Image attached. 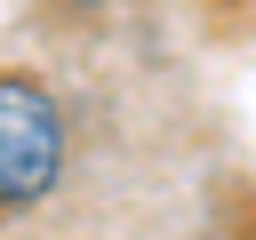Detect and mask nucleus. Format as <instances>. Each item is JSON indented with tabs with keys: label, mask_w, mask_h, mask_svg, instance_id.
Masks as SVG:
<instances>
[{
	"label": "nucleus",
	"mask_w": 256,
	"mask_h": 240,
	"mask_svg": "<svg viewBox=\"0 0 256 240\" xmlns=\"http://www.w3.org/2000/svg\"><path fill=\"white\" fill-rule=\"evenodd\" d=\"M72 8H96V0H72Z\"/></svg>",
	"instance_id": "f03ea898"
},
{
	"label": "nucleus",
	"mask_w": 256,
	"mask_h": 240,
	"mask_svg": "<svg viewBox=\"0 0 256 240\" xmlns=\"http://www.w3.org/2000/svg\"><path fill=\"white\" fill-rule=\"evenodd\" d=\"M56 176H64V104L40 80L0 72V208L48 200Z\"/></svg>",
	"instance_id": "f257e3e1"
}]
</instances>
